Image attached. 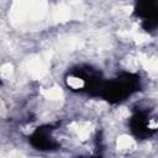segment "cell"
Segmentation results:
<instances>
[{
    "mask_svg": "<svg viewBox=\"0 0 158 158\" xmlns=\"http://www.w3.org/2000/svg\"><path fill=\"white\" fill-rule=\"evenodd\" d=\"M137 86V78L132 77L131 74H127L125 77L117 78L116 80L110 81L105 86H101L102 95L111 101H120L123 100L126 96L131 95Z\"/></svg>",
    "mask_w": 158,
    "mask_h": 158,
    "instance_id": "6da1fadb",
    "label": "cell"
},
{
    "mask_svg": "<svg viewBox=\"0 0 158 158\" xmlns=\"http://www.w3.org/2000/svg\"><path fill=\"white\" fill-rule=\"evenodd\" d=\"M136 12L142 19V22L146 23L148 27L156 26V19H157L156 0H137Z\"/></svg>",
    "mask_w": 158,
    "mask_h": 158,
    "instance_id": "7a4b0ae2",
    "label": "cell"
},
{
    "mask_svg": "<svg viewBox=\"0 0 158 158\" xmlns=\"http://www.w3.org/2000/svg\"><path fill=\"white\" fill-rule=\"evenodd\" d=\"M131 126L133 132L141 137L148 136L151 135L152 131L156 130L154 120L149 118L146 114H136L131 120Z\"/></svg>",
    "mask_w": 158,
    "mask_h": 158,
    "instance_id": "3957f363",
    "label": "cell"
},
{
    "mask_svg": "<svg viewBox=\"0 0 158 158\" xmlns=\"http://www.w3.org/2000/svg\"><path fill=\"white\" fill-rule=\"evenodd\" d=\"M32 143L41 149H49L54 146V142L47 131H37L32 137Z\"/></svg>",
    "mask_w": 158,
    "mask_h": 158,
    "instance_id": "277c9868",
    "label": "cell"
}]
</instances>
